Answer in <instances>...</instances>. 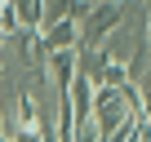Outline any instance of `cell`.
I'll list each match as a JSON object with an SVG mask.
<instances>
[{"instance_id": "obj_1", "label": "cell", "mask_w": 151, "mask_h": 142, "mask_svg": "<svg viewBox=\"0 0 151 142\" xmlns=\"http://www.w3.org/2000/svg\"><path fill=\"white\" fill-rule=\"evenodd\" d=\"M76 40V27L71 22H58L53 31H49V49H62V44H71Z\"/></svg>"}]
</instances>
